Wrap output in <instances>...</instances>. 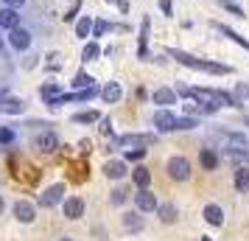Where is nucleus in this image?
<instances>
[{"instance_id": "nucleus-42", "label": "nucleus", "mask_w": 249, "mask_h": 241, "mask_svg": "<svg viewBox=\"0 0 249 241\" xmlns=\"http://www.w3.org/2000/svg\"><path fill=\"white\" fill-rule=\"evenodd\" d=\"M59 241H70V239H59Z\"/></svg>"}, {"instance_id": "nucleus-3", "label": "nucleus", "mask_w": 249, "mask_h": 241, "mask_svg": "<svg viewBox=\"0 0 249 241\" xmlns=\"http://www.w3.org/2000/svg\"><path fill=\"white\" fill-rule=\"evenodd\" d=\"M168 174L174 177V180H188L191 177V163L185 160V157H171L168 160Z\"/></svg>"}, {"instance_id": "nucleus-34", "label": "nucleus", "mask_w": 249, "mask_h": 241, "mask_svg": "<svg viewBox=\"0 0 249 241\" xmlns=\"http://www.w3.org/2000/svg\"><path fill=\"white\" fill-rule=\"evenodd\" d=\"M143 154H146V149H129V157H132V160H140Z\"/></svg>"}, {"instance_id": "nucleus-16", "label": "nucleus", "mask_w": 249, "mask_h": 241, "mask_svg": "<svg viewBox=\"0 0 249 241\" xmlns=\"http://www.w3.org/2000/svg\"><path fill=\"white\" fill-rule=\"evenodd\" d=\"M36 146H39V151H45V154L56 151V135H53V132H45L42 138L36 140Z\"/></svg>"}, {"instance_id": "nucleus-43", "label": "nucleus", "mask_w": 249, "mask_h": 241, "mask_svg": "<svg viewBox=\"0 0 249 241\" xmlns=\"http://www.w3.org/2000/svg\"><path fill=\"white\" fill-rule=\"evenodd\" d=\"M202 241H210V239H202Z\"/></svg>"}, {"instance_id": "nucleus-17", "label": "nucleus", "mask_w": 249, "mask_h": 241, "mask_svg": "<svg viewBox=\"0 0 249 241\" xmlns=\"http://www.w3.org/2000/svg\"><path fill=\"white\" fill-rule=\"evenodd\" d=\"M132 180H135L140 188H148V183H151V171H148L146 166H137L135 171H132Z\"/></svg>"}, {"instance_id": "nucleus-18", "label": "nucleus", "mask_w": 249, "mask_h": 241, "mask_svg": "<svg viewBox=\"0 0 249 241\" xmlns=\"http://www.w3.org/2000/svg\"><path fill=\"white\" fill-rule=\"evenodd\" d=\"M235 188L238 191H247L249 188V168L247 166H238L235 168Z\"/></svg>"}, {"instance_id": "nucleus-38", "label": "nucleus", "mask_w": 249, "mask_h": 241, "mask_svg": "<svg viewBox=\"0 0 249 241\" xmlns=\"http://www.w3.org/2000/svg\"><path fill=\"white\" fill-rule=\"evenodd\" d=\"M107 3H118V6H121L124 12H126V9H129V3H126V0H107Z\"/></svg>"}, {"instance_id": "nucleus-12", "label": "nucleus", "mask_w": 249, "mask_h": 241, "mask_svg": "<svg viewBox=\"0 0 249 241\" xmlns=\"http://www.w3.org/2000/svg\"><path fill=\"white\" fill-rule=\"evenodd\" d=\"M101 95H104V101H107V104H118L124 93H121V84H118V81H109V84L101 90Z\"/></svg>"}, {"instance_id": "nucleus-39", "label": "nucleus", "mask_w": 249, "mask_h": 241, "mask_svg": "<svg viewBox=\"0 0 249 241\" xmlns=\"http://www.w3.org/2000/svg\"><path fill=\"white\" fill-rule=\"evenodd\" d=\"M101 132H104V135H109V132H112V127H109V121H104V124H101Z\"/></svg>"}, {"instance_id": "nucleus-36", "label": "nucleus", "mask_w": 249, "mask_h": 241, "mask_svg": "<svg viewBox=\"0 0 249 241\" xmlns=\"http://www.w3.org/2000/svg\"><path fill=\"white\" fill-rule=\"evenodd\" d=\"M107 28H109L107 23H95V28H92V31H95V37H101L104 31H107Z\"/></svg>"}, {"instance_id": "nucleus-10", "label": "nucleus", "mask_w": 249, "mask_h": 241, "mask_svg": "<svg viewBox=\"0 0 249 241\" xmlns=\"http://www.w3.org/2000/svg\"><path fill=\"white\" fill-rule=\"evenodd\" d=\"M14 216L20 219L23 224H31V222H34V205H28V202L20 199V202L14 205Z\"/></svg>"}, {"instance_id": "nucleus-32", "label": "nucleus", "mask_w": 249, "mask_h": 241, "mask_svg": "<svg viewBox=\"0 0 249 241\" xmlns=\"http://www.w3.org/2000/svg\"><path fill=\"white\" fill-rule=\"evenodd\" d=\"M79 6H81V3L76 0V3H73V6L68 9V14H65V20H73V17H76V12H79Z\"/></svg>"}, {"instance_id": "nucleus-14", "label": "nucleus", "mask_w": 249, "mask_h": 241, "mask_svg": "<svg viewBox=\"0 0 249 241\" xmlns=\"http://www.w3.org/2000/svg\"><path fill=\"white\" fill-rule=\"evenodd\" d=\"M154 104L171 107V104H177V93L168 90V87H160V90H154Z\"/></svg>"}, {"instance_id": "nucleus-6", "label": "nucleus", "mask_w": 249, "mask_h": 241, "mask_svg": "<svg viewBox=\"0 0 249 241\" xmlns=\"http://www.w3.org/2000/svg\"><path fill=\"white\" fill-rule=\"evenodd\" d=\"M135 205L140 207V210H154V207H157V196L151 194L148 188H140L135 194Z\"/></svg>"}, {"instance_id": "nucleus-5", "label": "nucleus", "mask_w": 249, "mask_h": 241, "mask_svg": "<svg viewBox=\"0 0 249 241\" xmlns=\"http://www.w3.org/2000/svg\"><path fill=\"white\" fill-rule=\"evenodd\" d=\"M154 127H157V132H174V129H177V118H174L168 110H160V112L154 115Z\"/></svg>"}, {"instance_id": "nucleus-21", "label": "nucleus", "mask_w": 249, "mask_h": 241, "mask_svg": "<svg viewBox=\"0 0 249 241\" xmlns=\"http://www.w3.org/2000/svg\"><path fill=\"white\" fill-rule=\"evenodd\" d=\"M160 219H162L165 224L177 222V207H174V205H162V207H160Z\"/></svg>"}, {"instance_id": "nucleus-7", "label": "nucleus", "mask_w": 249, "mask_h": 241, "mask_svg": "<svg viewBox=\"0 0 249 241\" xmlns=\"http://www.w3.org/2000/svg\"><path fill=\"white\" fill-rule=\"evenodd\" d=\"M65 216H68V219H81V216H84V202H81L79 196L65 199Z\"/></svg>"}, {"instance_id": "nucleus-31", "label": "nucleus", "mask_w": 249, "mask_h": 241, "mask_svg": "<svg viewBox=\"0 0 249 241\" xmlns=\"http://www.w3.org/2000/svg\"><path fill=\"white\" fill-rule=\"evenodd\" d=\"M48 59H51V62H48V68L59 70V65H62V62H59V59H62V56H59V54H51V56H48Z\"/></svg>"}, {"instance_id": "nucleus-25", "label": "nucleus", "mask_w": 249, "mask_h": 241, "mask_svg": "<svg viewBox=\"0 0 249 241\" xmlns=\"http://www.w3.org/2000/svg\"><path fill=\"white\" fill-rule=\"evenodd\" d=\"M73 121L76 124H92V121H98V112H79V115H73Z\"/></svg>"}, {"instance_id": "nucleus-8", "label": "nucleus", "mask_w": 249, "mask_h": 241, "mask_svg": "<svg viewBox=\"0 0 249 241\" xmlns=\"http://www.w3.org/2000/svg\"><path fill=\"white\" fill-rule=\"evenodd\" d=\"M9 39H12V45L17 48V51H25V48L31 45V34H28L25 28H12Z\"/></svg>"}, {"instance_id": "nucleus-44", "label": "nucleus", "mask_w": 249, "mask_h": 241, "mask_svg": "<svg viewBox=\"0 0 249 241\" xmlns=\"http://www.w3.org/2000/svg\"><path fill=\"white\" fill-rule=\"evenodd\" d=\"M0 45H3V42H0Z\"/></svg>"}, {"instance_id": "nucleus-2", "label": "nucleus", "mask_w": 249, "mask_h": 241, "mask_svg": "<svg viewBox=\"0 0 249 241\" xmlns=\"http://www.w3.org/2000/svg\"><path fill=\"white\" fill-rule=\"evenodd\" d=\"M62 199H65V185L59 183V185H51L48 191L39 194V205L42 207H53V205H59Z\"/></svg>"}, {"instance_id": "nucleus-33", "label": "nucleus", "mask_w": 249, "mask_h": 241, "mask_svg": "<svg viewBox=\"0 0 249 241\" xmlns=\"http://www.w3.org/2000/svg\"><path fill=\"white\" fill-rule=\"evenodd\" d=\"M160 9H162V12L168 14V17L174 14V6H171V0H160Z\"/></svg>"}, {"instance_id": "nucleus-20", "label": "nucleus", "mask_w": 249, "mask_h": 241, "mask_svg": "<svg viewBox=\"0 0 249 241\" xmlns=\"http://www.w3.org/2000/svg\"><path fill=\"white\" fill-rule=\"evenodd\" d=\"M0 110H3V112H23V101H20V98H6V101L0 104Z\"/></svg>"}, {"instance_id": "nucleus-22", "label": "nucleus", "mask_w": 249, "mask_h": 241, "mask_svg": "<svg viewBox=\"0 0 249 241\" xmlns=\"http://www.w3.org/2000/svg\"><path fill=\"white\" fill-rule=\"evenodd\" d=\"M98 56H101V48L95 45V42H87V45H84V54H81V59L92 62V59H98Z\"/></svg>"}, {"instance_id": "nucleus-15", "label": "nucleus", "mask_w": 249, "mask_h": 241, "mask_svg": "<svg viewBox=\"0 0 249 241\" xmlns=\"http://www.w3.org/2000/svg\"><path fill=\"white\" fill-rule=\"evenodd\" d=\"M42 98H45L51 107H56V101L62 98V87H59V84H45V87H42Z\"/></svg>"}, {"instance_id": "nucleus-35", "label": "nucleus", "mask_w": 249, "mask_h": 241, "mask_svg": "<svg viewBox=\"0 0 249 241\" xmlns=\"http://www.w3.org/2000/svg\"><path fill=\"white\" fill-rule=\"evenodd\" d=\"M196 110H202V104H199V107H196L193 101H188V104H185V112H188V115H193Z\"/></svg>"}, {"instance_id": "nucleus-11", "label": "nucleus", "mask_w": 249, "mask_h": 241, "mask_svg": "<svg viewBox=\"0 0 249 241\" xmlns=\"http://www.w3.org/2000/svg\"><path fill=\"white\" fill-rule=\"evenodd\" d=\"M204 219H207L213 227H221V224H224V210L218 205H207L204 207Z\"/></svg>"}, {"instance_id": "nucleus-37", "label": "nucleus", "mask_w": 249, "mask_h": 241, "mask_svg": "<svg viewBox=\"0 0 249 241\" xmlns=\"http://www.w3.org/2000/svg\"><path fill=\"white\" fill-rule=\"evenodd\" d=\"M238 98H247V95H249V87H244V84H238Z\"/></svg>"}, {"instance_id": "nucleus-9", "label": "nucleus", "mask_w": 249, "mask_h": 241, "mask_svg": "<svg viewBox=\"0 0 249 241\" xmlns=\"http://www.w3.org/2000/svg\"><path fill=\"white\" fill-rule=\"evenodd\" d=\"M17 23H20V14L14 12V6H6V9H0V25L3 28H17Z\"/></svg>"}, {"instance_id": "nucleus-30", "label": "nucleus", "mask_w": 249, "mask_h": 241, "mask_svg": "<svg viewBox=\"0 0 249 241\" xmlns=\"http://www.w3.org/2000/svg\"><path fill=\"white\" fill-rule=\"evenodd\" d=\"M124 199H126V191H121V188H118V191H112V202H115V205H121Z\"/></svg>"}, {"instance_id": "nucleus-24", "label": "nucleus", "mask_w": 249, "mask_h": 241, "mask_svg": "<svg viewBox=\"0 0 249 241\" xmlns=\"http://www.w3.org/2000/svg\"><path fill=\"white\" fill-rule=\"evenodd\" d=\"M92 84H95V79H92V76H84V73H79V76L73 79V87H79V90H87Z\"/></svg>"}, {"instance_id": "nucleus-40", "label": "nucleus", "mask_w": 249, "mask_h": 241, "mask_svg": "<svg viewBox=\"0 0 249 241\" xmlns=\"http://www.w3.org/2000/svg\"><path fill=\"white\" fill-rule=\"evenodd\" d=\"M6 3H9V6H23L25 0H6Z\"/></svg>"}, {"instance_id": "nucleus-41", "label": "nucleus", "mask_w": 249, "mask_h": 241, "mask_svg": "<svg viewBox=\"0 0 249 241\" xmlns=\"http://www.w3.org/2000/svg\"><path fill=\"white\" fill-rule=\"evenodd\" d=\"M0 210H3V199H0Z\"/></svg>"}, {"instance_id": "nucleus-28", "label": "nucleus", "mask_w": 249, "mask_h": 241, "mask_svg": "<svg viewBox=\"0 0 249 241\" xmlns=\"http://www.w3.org/2000/svg\"><path fill=\"white\" fill-rule=\"evenodd\" d=\"M193 127H196L193 118H177V129H193Z\"/></svg>"}, {"instance_id": "nucleus-1", "label": "nucleus", "mask_w": 249, "mask_h": 241, "mask_svg": "<svg viewBox=\"0 0 249 241\" xmlns=\"http://www.w3.org/2000/svg\"><path fill=\"white\" fill-rule=\"evenodd\" d=\"M171 56L182 62V65H188V68H196V70H207V73H215V76H221V73H230L227 65H215V62H204V59H196L191 54H185V51H168Z\"/></svg>"}, {"instance_id": "nucleus-26", "label": "nucleus", "mask_w": 249, "mask_h": 241, "mask_svg": "<svg viewBox=\"0 0 249 241\" xmlns=\"http://www.w3.org/2000/svg\"><path fill=\"white\" fill-rule=\"evenodd\" d=\"M221 34H227V37H232V42H238V45H244L249 51V42L247 39H244V37H238L235 31H232V28H227V25H221Z\"/></svg>"}, {"instance_id": "nucleus-29", "label": "nucleus", "mask_w": 249, "mask_h": 241, "mask_svg": "<svg viewBox=\"0 0 249 241\" xmlns=\"http://www.w3.org/2000/svg\"><path fill=\"white\" fill-rule=\"evenodd\" d=\"M12 129H0V143H12Z\"/></svg>"}, {"instance_id": "nucleus-23", "label": "nucleus", "mask_w": 249, "mask_h": 241, "mask_svg": "<svg viewBox=\"0 0 249 241\" xmlns=\"http://www.w3.org/2000/svg\"><path fill=\"white\" fill-rule=\"evenodd\" d=\"M202 166L207 168V171H213L215 166H218V157H215L210 149H204V151H202Z\"/></svg>"}, {"instance_id": "nucleus-13", "label": "nucleus", "mask_w": 249, "mask_h": 241, "mask_svg": "<svg viewBox=\"0 0 249 241\" xmlns=\"http://www.w3.org/2000/svg\"><path fill=\"white\" fill-rule=\"evenodd\" d=\"M104 174H107V177H112V180H121V177H126V163L109 160L107 166H104Z\"/></svg>"}, {"instance_id": "nucleus-27", "label": "nucleus", "mask_w": 249, "mask_h": 241, "mask_svg": "<svg viewBox=\"0 0 249 241\" xmlns=\"http://www.w3.org/2000/svg\"><path fill=\"white\" fill-rule=\"evenodd\" d=\"M124 224H126V227H132V230H140V227H143V222H140L137 216H124Z\"/></svg>"}, {"instance_id": "nucleus-19", "label": "nucleus", "mask_w": 249, "mask_h": 241, "mask_svg": "<svg viewBox=\"0 0 249 241\" xmlns=\"http://www.w3.org/2000/svg\"><path fill=\"white\" fill-rule=\"evenodd\" d=\"M92 28H95V25H92V20H90V17H81L79 23H76V37H81V39H87Z\"/></svg>"}, {"instance_id": "nucleus-4", "label": "nucleus", "mask_w": 249, "mask_h": 241, "mask_svg": "<svg viewBox=\"0 0 249 241\" xmlns=\"http://www.w3.org/2000/svg\"><path fill=\"white\" fill-rule=\"evenodd\" d=\"M151 143H154V135H124V138H118V146L121 149H129V146L132 149H140V146L146 149Z\"/></svg>"}]
</instances>
